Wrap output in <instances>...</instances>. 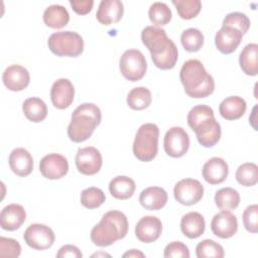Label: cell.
<instances>
[{"instance_id": "6da1fadb", "label": "cell", "mask_w": 258, "mask_h": 258, "mask_svg": "<svg viewBox=\"0 0 258 258\" xmlns=\"http://www.w3.org/2000/svg\"><path fill=\"white\" fill-rule=\"evenodd\" d=\"M141 40L149 50L156 68L160 70L174 68L178 58V50L175 43L168 38L164 29L156 26H146L141 31Z\"/></svg>"}, {"instance_id": "7a4b0ae2", "label": "cell", "mask_w": 258, "mask_h": 258, "mask_svg": "<svg viewBox=\"0 0 258 258\" xmlns=\"http://www.w3.org/2000/svg\"><path fill=\"white\" fill-rule=\"evenodd\" d=\"M180 82L184 92L191 98H206L213 94L215 81L199 59H188L183 62L179 72Z\"/></svg>"}, {"instance_id": "3957f363", "label": "cell", "mask_w": 258, "mask_h": 258, "mask_svg": "<svg viewBox=\"0 0 258 258\" xmlns=\"http://www.w3.org/2000/svg\"><path fill=\"white\" fill-rule=\"evenodd\" d=\"M128 220L120 211H109L91 231V241L99 247H107L123 239L128 233Z\"/></svg>"}, {"instance_id": "277c9868", "label": "cell", "mask_w": 258, "mask_h": 258, "mask_svg": "<svg viewBox=\"0 0 258 258\" xmlns=\"http://www.w3.org/2000/svg\"><path fill=\"white\" fill-rule=\"evenodd\" d=\"M102 114L100 108L93 103H83L78 106L68 126V136L76 143L89 139L96 127L101 123Z\"/></svg>"}, {"instance_id": "5b68a950", "label": "cell", "mask_w": 258, "mask_h": 258, "mask_svg": "<svg viewBox=\"0 0 258 258\" xmlns=\"http://www.w3.org/2000/svg\"><path fill=\"white\" fill-rule=\"evenodd\" d=\"M159 128L153 123H145L139 127L133 142L134 156L143 162L151 161L158 151Z\"/></svg>"}, {"instance_id": "8992f818", "label": "cell", "mask_w": 258, "mask_h": 258, "mask_svg": "<svg viewBox=\"0 0 258 258\" xmlns=\"http://www.w3.org/2000/svg\"><path fill=\"white\" fill-rule=\"evenodd\" d=\"M48 48L57 56L77 57L84 51L83 37L75 31H58L52 33L47 40Z\"/></svg>"}, {"instance_id": "52a82bcc", "label": "cell", "mask_w": 258, "mask_h": 258, "mask_svg": "<svg viewBox=\"0 0 258 258\" xmlns=\"http://www.w3.org/2000/svg\"><path fill=\"white\" fill-rule=\"evenodd\" d=\"M119 69L126 80L136 82L145 76L147 61L140 50L127 49L120 57Z\"/></svg>"}, {"instance_id": "ba28073f", "label": "cell", "mask_w": 258, "mask_h": 258, "mask_svg": "<svg viewBox=\"0 0 258 258\" xmlns=\"http://www.w3.org/2000/svg\"><path fill=\"white\" fill-rule=\"evenodd\" d=\"M25 243L35 250H46L50 248L55 240L51 228L43 224H31L23 234Z\"/></svg>"}, {"instance_id": "9c48e42d", "label": "cell", "mask_w": 258, "mask_h": 258, "mask_svg": "<svg viewBox=\"0 0 258 258\" xmlns=\"http://www.w3.org/2000/svg\"><path fill=\"white\" fill-rule=\"evenodd\" d=\"M173 196L177 203L183 206H191L202 200L204 186L198 179L183 178L174 185Z\"/></svg>"}, {"instance_id": "30bf717a", "label": "cell", "mask_w": 258, "mask_h": 258, "mask_svg": "<svg viewBox=\"0 0 258 258\" xmlns=\"http://www.w3.org/2000/svg\"><path fill=\"white\" fill-rule=\"evenodd\" d=\"M163 147L165 153L170 157L178 158L183 156L189 147L188 134L181 127H171L165 133Z\"/></svg>"}, {"instance_id": "8fae6325", "label": "cell", "mask_w": 258, "mask_h": 258, "mask_svg": "<svg viewBox=\"0 0 258 258\" xmlns=\"http://www.w3.org/2000/svg\"><path fill=\"white\" fill-rule=\"evenodd\" d=\"M75 161L79 172L85 175H94L98 173L103 164L102 154L94 146L79 148Z\"/></svg>"}, {"instance_id": "7c38bea8", "label": "cell", "mask_w": 258, "mask_h": 258, "mask_svg": "<svg viewBox=\"0 0 258 258\" xmlns=\"http://www.w3.org/2000/svg\"><path fill=\"white\" fill-rule=\"evenodd\" d=\"M39 171L47 179H59L69 171L68 159L58 153H49L39 161Z\"/></svg>"}, {"instance_id": "4fadbf2b", "label": "cell", "mask_w": 258, "mask_h": 258, "mask_svg": "<svg viewBox=\"0 0 258 258\" xmlns=\"http://www.w3.org/2000/svg\"><path fill=\"white\" fill-rule=\"evenodd\" d=\"M211 230L215 236L221 239L233 237L238 230V221L236 216L230 211L222 210L213 217L211 221Z\"/></svg>"}, {"instance_id": "5bb4252c", "label": "cell", "mask_w": 258, "mask_h": 258, "mask_svg": "<svg viewBox=\"0 0 258 258\" xmlns=\"http://www.w3.org/2000/svg\"><path fill=\"white\" fill-rule=\"evenodd\" d=\"M75 97V88L69 79L56 80L50 89V100L52 105L59 110L69 108Z\"/></svg>"}, {"instance_id": "9a60e30c", "label": "cell", "mask_w": 258, "mask_h": 258, "mask_svg": "<svg viewBox=\"0 0 258 258\" xmlns=\"http://www.w3.org/2000/svg\"><path fill=\"white\" fill-rule=\"evenodd\" d=\"M162 232L161 221L154 216H145L141 218L135 226V236L140 242L152 243L156 241Z\"/></svg>"}, {"instance_id": "2e32d148", "label": "cell", "mask_w": 258, "mask_h": 258, "mask_svg": "<svg viewBox=\"0 0 258 258\" xmlns=\"http://www.w3.org/2000/svg\"><path fill=\"white\" fill-rule=\"evenodd\" d=\"M2 81L8 90L19 92L24 90L29 85L30 76L24 67L19 64H12L6 68L3 72Z\"/></svg>"}, {"instance_id": "e0dca14e", "label": "cell", "mask_w": 258, "mask_h": 258, "mask_svg": "<svg viewBox=\"0 0 258 258\" xmlns=\"http://www.w3.org/2000/svg\"><path fill=\"white\" fill-rule=\"evenodd\" d=\"M199 143L204 147L216 145L221 138V126L216 118H210L200 123L194 129Z\"/></svg>"}, {"instance_id": "ac0fdd59", "label": "cell", "mask_w": 258, "mask_h": 258, "mask_svg": "<svg viewBox=\"0 0 258 258\" xmlns=\"http://www.w3.org/2000/svg\"><path fill=\"white\" fill-rule=\"evenodd\" d=\"M243 34L230 26H222L215 36V44L218 50L224 54L234 52L240 45Z\"/></svg>"}, {"instance_id": "d6986e66", "label": "cell", "mask_w": 258, "mask_h": 258, "mask_svg": "<svg viewBox=\"0 0 258 258\" xmlns=\"http://www.w3.org/2000/svg\"><path fill=\"white\" fill-rule=\"evenodd\" d=\"M124 13V6L120 0H102L99 4L96 17L104 25L117 23Z\"/></svg>"}, {"instance_id": "ffe728a7", "label": "cell", "mask_w": 258, "mask_h": 258, "mask_svg": "<svg viewBox=\"0 0 258 258\" xmlns=\"http://www.w3.org/2000/svg\"><path fill=\"white\" fill-rule=\"evenodd\" d=\"M203 177L210 184H219L225 181L229 173L228 163L221 157H212L203 166Z\"/></svg>"}, {"instance_id": "44dd1931", "label": "cell", "mask_w": 258, "mask_h": 258, "mask_svg": "<svg viewBox=\"0 0 258 258\" xmlns=\"http://www.w3.org/2000/svg\"><path fill=\"white\" fill-rule=\"evenodd\" d=\"M26 212L21 205L10 204L0 213V226L6 231H15L25 222Z\"/></svg>"}, {"instance_id": "7402d4cb", "label": "cell", "mask_w": 258, "mask_h": 258, "mask_svg": "<svg viewBox=\"0 0 258 258\" xmlns=\"http://www.w3.org/2000/svg\"><path fill=\"white\" fill-rule=\"evenodd\" d=\"M8 161L10 169L18 176H27L33 170V158L25 148L13 149Z\"/></svg>"}, {"instance_id": "603a6c76", "label": "cell", "mask_w": 258, "mask_h": 258, "mask_svg": "<svg viewBox=\"0 0 258 258\" xmlns=\"http://www.w3.org/2000/svg\"><path fill=\"white\" fill-rule=\"evenodd\" d=\"M167 200V192L159 186L146 187L139 196L140 205L149 211H158L162 209L166 205Z\"/></svg>"}, {"instance_id": "cb8c5ba5", "label": "cell", "mask_w": 258, "mask_h": 258, "mask_svg": "<svg viewBox=\"0 0 258 258\" xmlns=\"http://www.w3.org/2000/svg\"><path fill=\"white\" fill-rule=\"evenodd\" d=\"M206 222L204 217L198 212H189L182 216L180 220V230L188 239L199 238L204 234Z\"/></svg>"}, {"instance_id": "d4e9b609", "label": "cell", "mask_w": 258, "mask_h": 258, "mask_svg": "<svg viewBox=\"0 0 258 258\" xmlns=\"http://www.w3.org/2000/svg\"><path fill=\"white\" fill-rule=\"evenodd\" d=\"M246 101L239 96H230L224 99L220 106L219 112L221 116L226 120L240 119L246 112Z\"/></svg>"}, {"instance_id": "484cf974", "label": "cell", "mask_w": 258, "mask_h": 258, "mask_svg": "<svg viewBox=\"0 0 258 258\" xmlns=\"http://www.w3.org/2000/svg\"><path fill=\"white\" fill-rule=\"evenodd\" d=\"M46 26L54 29L64 27L70 21V14L66 7L58 4H52L45 8L42 16Z\"/></svg>"}, {"instance_id": "4316f807", "label": "cell", "mask_w": 258, "mask_h": 258, "mask_svg": "<svg viewBox=\"0 0 258 258\" xmlns=\"http://www.w3.org/2000/svg\"><path fill=\"white\" fill-rule=\"evenodd\" d=\"M136 188L135 181L126 175H118L111 179L109 183V191L117 200L130 199Z\"/></svg>"}, {"instance_id": "83f0119b", "label": "cell", "mask_w": 258, "mask_h": 258, "mask_svg": "<svg viewBox=\"0 0 258 258\" xmlns=\"http://www.w3.org/2000/svg\"><path fill=\"white\" fill-rule=\"evenodd\" d=\"M239 64L243 73L256 76L258 73V44L248 43L240 53Z\"/></svg>"}, {"instance_id": "f1b7e54d", "label": "cell", "mask_w": 258, "mask_h": 258, "mask_svg": "<svg viewBox=\"0 0 258 258\" xmlns=\"http://www.w3.org/2000/svg\"><path fill=\"white\" fill-rule=\"evenodd\" d=\"M22 111L24 116L34 123L43 121L47 115L46 104L37 97L26 99L22 104Z\"/></svg>"}, {"instance_id": "f546056e", "label": "cell", "mask_w": 258, "mask_h": 258, "mask_svg": "<svg viewBox=\"0 0 258 258\" xmlns=\"http://www.w3.org/2000/svg\"><path fill=\"white\" fill-rule=\"evenodd\" d=\"M127 105L135 111H141L149 107L152 101L151 92L145 87H136L127 95Z\"/></svg>"}, {"instance_id": "4dcf8cb0", "label": "cell", "mask_w": 258, "mask_h": 258, "mask_svg": "<svg viewBox=\"0 0 258 258\" xmlns=\"http://www.w3.org/2000/svg\"><path fill=\"white\" fill-rule=\"evenodd\" d=\"M215 204L220 210L232 211L240 204L239 192L232 187H223L215 194Z\"/></svg>"}, {"instance_id": "1f68e13d", "label": "cell", "mask_w": 258, "mask_h": 258, "mask_svg": "<svg viewBox=\"0 0 258 258\" xmlns=\"http://www.w3.org/2000/svg\"><path fill=\"white\" fill-rule=\"evenodd\" d=\"M205 37L201 30L197 28H187L180 35V42L183 48L189 52L199 51L204 45Z\"/></svg>"}, {"instance_id": "d6a6232c", "label": "cell", "mask_w": 258, "mask_h": 258, "mask_svg": "<svg viewBox=\"0 0 258 258\" xmlns=\"http://www.w3.org/2000/svg\"><path fill=\"white\" fill-rule=\"evenodd\" d=\"M235 177L240 184L253 186L258 181V166L253 162L243 163L237 168Z\"/></svg>"}, {"instance_id": "836d02e7", "label": "cell", "mask_w": 258, "mask_h": 258, "mask_svg": "<svg viewBox=\"0 0 258 258\" xmlns=\"http://www.w3.org/2000/svg\"><path fill=\"white\" fill-rule=\"evenodd\" d=\"M148 16L154 25L162 26L171 20L172 13L167 4L163 2H154L149 7Z\"/></svg>"}, {"instance_id": "e575fe53", "label": "cell", "mask_w": 258, "mask_h": 258, "mask_svg": "<svg viewBox=\"0 0 258 258\" xmlns=\"http://www.w3.org/2000/svg\"><path fill=\"white\" fill-rule=\"evenodd\" d=\"M196 255L198 258H223L225 252L219 243L211 239H205L197 245Z\"/></svg>"}, {"instance_id": "d590c367", "label": "cell", "mask_w": 258, "mask_h": 258, "mask_svg": "<svg viewBox=\"0 0 258 258\" xmlns=\"http://www.w3.org/2000/svg\"><path fill=\"white\" fill-rule=\"evenodd\" d=\"M171 3L175 6L179 17L186 20L195 18L202 9L200 0H172Z\"/></svg>"}, {"instance_id": "8d00e7d4", "label": "cell", "mask_w": 258, "mask_h": 258, "mask_svg": "<svg viewBox=\"0 0 258 258\" xmlns=\"http://www.w3.org/2000/svg\"><path fill=\"white\" fill-rule=\"evenodd\" d=\"M106 196L104 191L95 186L85 188L81 192V204L87 209H96L104 204Z\"/></svg>"}, {"instance_id": "74e56055", "label": "cell", "mask_w": 258, "mask_h": 258, "mask_svg": "<svg viewBox=\"0 0 258 258\" xmlns=\"http://www.w3.org/2000/svg\"><path fill=\"white\" fill-rule=\"evenodd\" d=\"M214 117H215L214 110L210 106L197 105V106L192 107L190 109V111L188 112L186 121H187V124L190 127V129L194 130L203 121L210 119V118H214Z\"/></svg>"}, {"instance_id": "f35d334b", "label": "cell", "mask_w": 258, "mask_h": 258, "mask_svg": "<svg viewBox=\"0 0 258 258\" xmlns=\"http://www.w3.org/2000/svg\"><path fill=\"white\" fill-rule=\"evenodd\" d=\"M250 19L245 13L231 12L227 14L223 20V26H230L245 34L250 28Z\"/></svg>"}, {"instance_id": "ab89813d", "label": "cell", "mask_w": 258, "mask_h": 258, "mask_svg": "<svg viewBox=\"0 0 258 258\" xmlns=\"http://www.w3.org/2000/svg\"><path fill=\"white\" fill-rule=\"evenodd\" d=\"M21 254V246L15 239L0 237V257L17 258Z\"/></svg>"}, {"instance_id": "60d3db41", "label": "cell", "mask_w": 258, "mask_h": 258, "mask_svg": "<svg viewBox=\"0 0 258 258\" xmlns=\"http://www.w3.org/2000/svg\"><path fill=\"white\" fill-rule=\"evenodd\" d=\"M243 224L248 232L253 234L258 232V206L256 204L250 205L244 210Z\"/></svg>"}, {"instance_id": "b9f144b4", "label": "cell", "mask_w": 258, "mask_h": 258, "mask_svg": "<svg viewBox=\"0 0 258 258\" xmlns=\"http://www.w3.org/2000/svg\"><path fill=\"white\" fill-rule=\"evenodd\" d=\"M163 256L165 258H188L190 255L185 244L179 241H174L166 245Z\"/></svg>"}, {"instance_id": "7bdbcfd3", "label": "cell", "mask_w": 258, "mask_h": 258, "mask_svg": "<svg viewBox=\"0 0 258 258\" xmlns=\"http://www.w3.org/2000/svg\"><path fill=\"white\" fill-rule=\"evenodd\" d=\"M70 5L72 9L80 15H85L91 12L93 9L94 1L93 0H71Z\"/></svg>"}, {"instance_id": "ee69618b", "label": "cell", "mask_w": 258, "mask_h": 258, "mask_svg": "<svg viewBox=\"0 0 258 258\" xmlns=\"http://www.w3.org/2000/svg\"><path fill=\"white\" fill-rule=\"evenodd\" d=\"M56 257L57 258H82L83 254L81 252V250L75 246V245H63L59 248L58 252L56 253Z\"/></svg>"}, {"instance_id": "f6af8a7d", "label": "cell", "mask_w": 258, "mask_h": 258, "mask_svg": "<svg viewBox=\"0 0 258 258\" xmlns=\"http://www.w3.org/2000/svg\"><path fill=\"white\" fill-rule=\"evenodd\" d=\"M123 257H145V255L141 252V251H139V250H136V249H132V250H130V251H127L126 253H124L123 254Z\"/></svg>"}, {"instance_id": "bcb514c9", "label": "cell", "mask_w": 258, "mask_h": 258, "mask_svg": "<svg viewBox=\"0 0 258 258\" xmlns=\"http://www.w3.org/2000/svg\"><path fill=\"white\" fill-rule=\"evenodd\" d=\"M99 255H103V256H110L109 254H106V253H96V254H94V255H92V256L94 257V256H99Z\"/></svg>"}]
</instances>
